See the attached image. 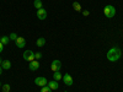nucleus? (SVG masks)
I'll return each instance as SVG.
<instances>
[{"label": "nucleus", "mask_w": 123, "mask_h": 92, "mask_svg": "<svg viewBox=\"0 0 123 92\" xmlns=\"http://www.w3.org/2000/svg\"><path fill=\"white\" fill-rule=\"evenodd\" d=\"M9 38H10V39H12V40H16V39H17V34L12 32V33H10V36H9Z\"/></svg>", "instance_id": "6ab92c4d"}, {"label": "nucleus", "mask_w": 123, "mask_h": 92, "mask_svg": "<svg viewBox=\"0 0 123 92\" xmlns=\"http://www.w3.org/2000/svg\"><path fill=\"white\" fill-rule=\"evenodd\" d=\"M37 17H38L39 20H42V21L47 18V11H46V10H44L43 7L37 10Z\"/></svg>", "instance_id": "6e6552de"}, {"label": "nucleus", "mask_w": 123, "mask_h": 92, "mask_svg": "<svg viewBox=\"0 0 123 92\" xmlns=\"http://www.w3.org/2000/svg\"><path fill=\"white\" fill-rule=\"evenodd\" d=\"M24 59L26 61H33L35 60V52H32V50H25V53H24Z\"/></svg>", "instance_id": "20e7f679"}, {"label": "nucleus", "mask_w": 123, "mask_h": 92, "mask_svg": "<svg viewBox=\"0 0 123 92\" xmlns=\"http://www.w3.org/2000/svg\"><path fill=\"white\" fill-rule=\"evenodd\" d=\"M36 44H37V47H38V48H41V47H43V46L46 44V38H44V37H39V38L37 39V42H36Z\"/></svg>", "instance_id": "9b49d317"}, {"label": "nucleus", "mask_w": 123, "mask_h": 92, "mask_svg": "<svg viewBox=\"0 0 123 92\" xmlns=\"http://www.w3.org/2000/svg\"><path fill=\"white\" fill-rule=\"evenodd\" d=\"M3 92H10V85L9 84L3 85Z\"/></svg>", "instance_id": "a211bd4d"}, {"label": "nucleus", "mask_w": 123, "mask_h": 92, "mask_svg": "<svg viewBox=\"0 0 123 92\" xmlns=\"http://www.w3.org/2000/svg\"><path fill=\"white\" fill-rule=\"evenodd\" d=\"M1 64H3V60H1V59H0V65H1Z\"/></svg>", "instance_id": "b1692460"}, {"label": "nucleus", "mask_w": 123, "mask_h": 92, "mask_svg": "<svg viewBox=\"0 0 123 92\" xmlns=\"http://www.w3.org/2000/svg\"><path fill=\"white\" fill-rule=\"evenodd\" d=\"M28 69L31 71H36L39 69V63H38V60H33V61H30V64H28Z\"/></svg>", "instance_id": "0eeeda50"}, {"label": "nucleus", "mask_w": 123, "mask_h": 92, "mask_svg": "<svg viewBox=\"0 0 123 92\" xmlns=\"http://www.w3.org/2000/svg\"><path fill=\"white\" fill-rule=\"evenodd\" d=\"M63 82L65 84V86H71L73 82H74V80H73V77H71L70 74H65L63 76Z\"/></svg>", "instance_id": "423d86ee"}, {"label": "nucleus", "mask_w": 123, "mask_h": 92, "mask_svg": "<svg viewBox=\"0 0 123 92\" xmlns=\"http://www.w3.org/2000/svg\"><path fill=\"white\" fill-rule=\"evenodd\" d=\"M0 38H1V37H0Z\"/></svg>", "instance_id": "bb28decb"}, {"label": "nucleus", "mask_w": 123, "mask_h": 92, "mask_svg": "<svg viewBox=\"0 0 123 92\" xmlns=\"http://www.w3.org/2000/svg\"><path fill=\"white\" fill-rule=\"evenodd\" d=\"M0 42H1L4 46H6V44L10 42V38H9V36H3L1 38H0Z\"/></svg>", "instance_id": "4468645a"}, {"label": "nucleus", "mask_w": 123, "mask_h": 92, "mask_svg": "<svg viewBox=\"0 0 123 92\" xmlns=\"http://www.w3.org/2000/svg\"><path fill=\"white\" fill-rule=\"evenodd\" d=\"M122 55V50L118 48V47H113V48H111L108 52H107V60L112 61V63H115V61H117Z\"/></svg>", "instance_id": "f257e3e1"}, {"label": "nucleus", "mask_w": 123, "mask_h": 92, "mask_svg": "<svg viewBox=\"0 0 123 92\" xmlns=\"http://www.w3.org/2000/svg\"><path fill=\"white\" fill-rule=\"evenodd\" d=\"M33 5H35V7H36L37 10H38V9H42V1H41V0H35Z\"/></svg>", "instance_id": "dca6fc26"}, {"label": "nucleus", "mask_w": 123, "mask_h": 92, "mask_svg": "<svg viewBox=\"0 0 123 92\" xmlns=\"http://www.w3.org/2000/svg\"><path fill=\"white\" fill-rule=\"evenodd\" d=\"M41 58H42V53H39V52L35 53V59H36V60H38V59H41Z\"/></svg>", "instance_id": "aec40b11"}, {"label": "nucleus", "mask_w": 123, "mask_h": 92, "mask_svg": "<svg viewBox=\"0 0 123 92\" xmlns=\"http://www.w3.org/2000/svg\"><path fill=\"white\" fill-rule=\"evenodd\" d=\"M0 87H1V82H0Z\"/></svg>", "instance_id": "393cba45"}, {"label": "nucleus", "mask_w": 123, "mask_h": 92, "mask_svg": "<svg viewBox=\"0 0 123 92\" xmlns=\"http://www.w3.org/2000/svg\"><path fill=\"white\" fill-rule=\"evenodd\" d=\"M15 42H16V47L17 48H24L26 46V40H25L24 37H17V39L15 40Z\"/></svg>", "instance_id": "1a4fd4ad"}, {"label": "nucleus", "mask_w": 123, "mask_h": 92, "mask_svg": "<svg viewBox=\"0 0 123 92\" xmlns=\"http://www.w3.org/2000/svg\"><path fill=\"white\" fill-rule=\"evenodd\" d=\"M62 79H63V76H62L60 71H55V73H54V75H53V80H55V81H59V80H62Z\"/></svg>", "instance_id": "2eb2a0df"}, {"label": "nucleus", "mask_w": 123, "mask_h": 92, "mask_svg": "<svg viewBox=\"0 0 123 92\" xmlns=\"http://www.w3.org/2000/svg\"><path fill=\"white\" fill-rule=\"evenodd\" d=\"M1 73H3V68H1V65H0V75H1Z\"/></svg>", "instance_id": "5701e85b"}, {"label": "nucleus", "mask_w": 123, "mask_h": 92, "mask_svg": "<svg viewBox=\"0 0 123 92\" xmlns=\"http://www.w3.org/2000/svg\"><path fill=\"white\" fill-rule=\"evenodd\" d=\"M62 69V63H60V60L55 59L52 61V65H50V70L53 71V73H55V71H60Z\"/></svg>", "instance_id": "39448f33"}, {"label": "nucleus", "mask_w": 123, "mask_h": 92, "mask_svg": "<svg viewBox=\"0 0 123 92\" xmlns=\"http://www.w3.org/2000/svg\"><path fill=\"white\" fill-rule=\"evenodd\" d=\"M48 87H49L50 90H52V91L58 90V88H59L58 81H55V80H50V81H48Z\"/></svg>", "instance_id": "9d476101"}, {"label": "nucleus", "mask_w": 123, "mask_h": 92, "mask_svg": "<svg viewBox=\"0 0 123 92\" xmlns=\"http://www.w3.org/2000/svg\"><path fill=\"white\" fill-rule=\"evenodd\" d=\"M81 12H83L84 16H89V15H90V12L87 11V10H84V11H81Z\"/></svg>", "instance_id": "412c9836"}, {"label": "nucleus", "mask_w": 123, "mask_h": 92, "mask_svg": "<svg viewBox=\"0 0 123 92\" xmlns=\"http://www.w3.org/2000/svg\"><path fill=\"white\" fill-rule=\"evenodd\" d=\"M64 92H68V91H64Z\"/></svg>", "instance_id": "a878e982"}, {"label": "nucleus", "mask_w": 123, "mask_h": 92, "mask_svg": "<svg viewBox=\"0 0 123 92\" xmlns=\"http://www.w3.org/2000/svg\"><path fill=\"white\" fill-rule=\"evenodd\" d=\"M41 92H52V90H50V88L48 87V85H47V86L41 87Z\"/></svg>", "instance_id": "f3484780"}, {"label": "nucleus", "mask_w": 123, "mask_h": 92, "mask_svg": "<svg viewBox=\"0 0 123 92\" xmlns=\"http://www.w3.org/2000/svg\"><path fill=\"white\" fill-rule=\"evenodd\" d=\"M35 84H36L37 86L43 87V86H47V85H48V81H47V79H46L44 76H38V77L35 79Z\"/></svg>", "instance_id": "7ed1b4c3"}, {"label": "nucleus", "mask_w": 123, "mask_h": 92, "mask_svg": "<svg viewBox=\"0 0 123 92\" xmlns=\"http://www.w3.org/2000/svg\"><path fill=\"white\" fill-rule=\"evenodd\" d=\"M1 68L4 70H9L10 68H11V61H10V60H4L3 64H1Z\"/></svg>", "instance_id": "f8f14e48"}, {"label": "nucleus", "mask_w": 123, "mask_h": 92, "mask_svg": "<svg viewBox=\"0 0 123 92\" xmlns=\"http://www.w3.org/2000/svg\"><path fill=\"white\" fill-rule=\"evenodd\" d=\"M73 7H74L75 11H78V12H81V11H83V9H81V5H80L78 1H74V3H73Z\"/></svg>", "instance_id": "ddd939ff"}, {"label": "nucleus", "mask_w": 123, "mask_h": 92, "mask_svg": "<svg viewBox=\"0 0 123 92\" xmlns=\"http://www.w3.org/2000/svg\"><path fill=\"white\" fill-rule=\"evenodd\" d=\"M104 14L107 18H112V17H115L116 15V9L115 6H112V5H106L105 9H104Z\"/></svg>", "instance_id": "f03ea898"}, {"label": "nucleus", "mask_w": 123, "mask_h": 92, "mask_svg": "<svg viewBox=\"0 0 123 92\" xmlns=\"http://www.w3.org/2000/svg\"><path fill=\"white\" fill-rule=\"evenodd\" d=\"M3 49H4V44H3L1 42H0V53L3 52Z\"/></svg>", "instance_id": "4be33fe9"}]
</instances>
